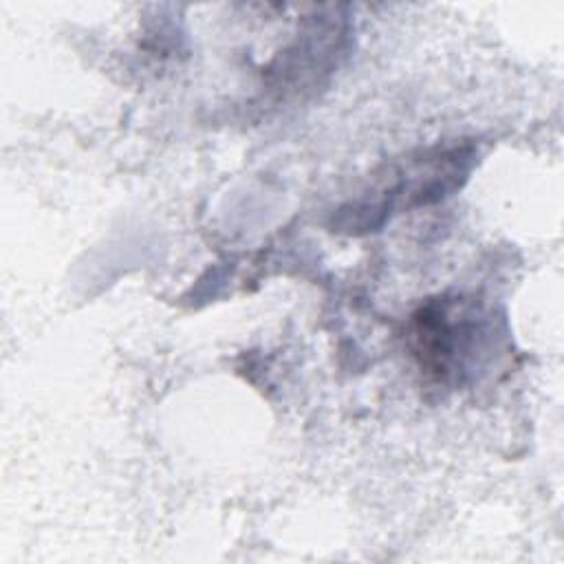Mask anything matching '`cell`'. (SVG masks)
Returning <instances> with one entry per match:
<instances>
[{
  "instance_id": "obj_2",
  "label": "cell",
  "mask_w": 564,
  "mask_h": 564,
  "mask_svg": "<svg viewBox=\"0 0 564 564\" xmlns=\"http://www.w3.org/2000/svg\"><path fill=\"white\" fill-rule=\"evenodd\" d=\"M476 163L471 143L436 145L421 150L397 165H390L386 176L355 203L337 214V227L348 234L379 229L397 209L438 203L460 189Z\"/></svg>"
},
{
  "instance_id": "obj_1",
  "label": "cell",
  "mask_w": 564,
  "mask_h": 564,
  "mask_svg": "<svg viewBox=\"0 0 564 564\" xmlns=\"http://www.w3.org/2000/svg\"><path fill=\"white\" fill-rule=\"evenodd\" d=\"M496 337L494 317L465 297L430 300L408 326V346L421 375L443 388H460L476 379Z\"/></svg>"
}]
</instances>
